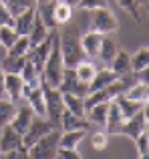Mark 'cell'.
Masks as SVG:
<instances>
[{"label": "cell", "instance_id": "obj_1", "mask_svg": "<svg viewBox=\"0 0 149 159\" xmlns=\"http://www.w3.org/2000/svg\"><path fill=\"white\" fill-rule=\"evenodd\" d=\"M65 30L59 32V47L61 54H63V62L65 66H77L81 61H85L87 54L83 52L81 47V34H79V26L67 22Z\"/></svg>", "mask_w": 149, "mask_h": 159}, {"label": "cell", "instance_id": "obj_2", "mask_svg": "<svg viewBox=\"0 0 149 159\" xmlns=\"http://www.w3.org/2000/svg\"><path fill=\"white\" fill-rule=\"evenodd\" d=\"M63 70H65V62H63V54H61V47H59V30H56V36H55V40H52L51 52H48L47 61H44L43 73H40L43 85L59 89L61 79H63Z\"/></svg>", "mask_w": 149, "mask_h": 159}, {"label": "cell", "instance_id": "obj_3", "mask_svg": "<svg viewBox=\"0 0 149 159\" xmlns=\"http://www.w3.org/2000/svg\"><path fill=\"white\" fill-rule=\"evenodd\" d=\"M59 137H61V129H52L47 135H43L36 143H32L28 147V157L34 159H52L55 151L59 147Z\"/></svg>", "mask_w": 149, "mask_h": 159}, {"label": "cell", "instance_id": "obj_4", "mask_svg": "<svg viewBox=\"0 0 149 159\" xmlns=\"http://www.w3.org/2000/svg\"><path fill=\"white\" fill-rule=\"evenodd\" d=\"M43 91H44V117L55 123V127L59 129V121H61V115L65 111V103H63V93L55 87H47L43 85Z\"/></svg>", "mask_w": 149, "mask_h": 159}, {"label": "cell", "instance_id": "obj_5", "mask_svg": "<svg viewBox=\"0 0 149 159\" xmlns=\"http://www.w3.org/2000/svg\"><path fill=\"white\" fill-rule=\"evenodd\" d=\"M117 16L109 10V6L91 10V30H97L101 34H113V32H117Z\"/></svg>", "mask_w": 149, "mask_h": 159}, {"label": "cell", "instance_id": "obj_6", "mask_svg": "<svg viewBox=\"0 0 149 159\" xmlns=\"http://www.w3.org/2000/svg\"><path fill=\"white\" fill-rule=\"evenodd\" d=\"M52 129H56V127H55V123H52L48 117L34 115V119H32L30 127H28L26 131L22 133V143H24V147H30L32 143H36L40 137L47 135V133L52 131Z\"/></svg>", "mask_w": 149, "mask_h": 159}, {"label": "cell", "instance_id": "obj_7", "mask_svg": "<svg viewBox=\"0 0 149 159\" xmlns=\"http://www.w3.org/2000/svg\"><path fill=\"white\" fill-rule=\"evenodd\" d=\"M59 91L61 93H73V95H79V97L85 99L87 95H89V83H83L81 79L77 77V73H74L73 66H65Z\"/></svg>", "mask_w": 149, "mask_h": 159}, {"label": "cell", "instance_id": "obj_8", "mask_svg": "<svg viewBox=\"0 0 149 159\" xmlns=\"http://www.w3.org/2000/svg\"><path fill=\"white\" fill-rule=\"evenodd\" d=\"M141 131H147V105L143 107L141 111H137L135 115H131L129 119L123 121L119 135H125V137H129V139H135Z\"/></svg>", "mask_w": 149, "mask_h": 159}, {"label": "cell", "instance_id": "obj_9", "mask_svg": "<svg viewBox=\"0 0 149 159\" xmlns=\"http://www.w3.org/2000/svg\"><path fill=\"white\" fill-rule=\"evenodd\" d=\"M32 119H34V111H32L30 105L26 103V105H22V107H16V111H14V115H12V119H10L8 125H10L12 129H16V131L22 135V133L30 127Z\"/></svg>", "mask_w": 149, "mask_h": 159}, {"label": "cell", "instance_id": "obj_10", "mask_svg": "<svg viewBox=\"0 0 149 159\" xmlns=\"http://www.w3.org/2000/svg\"><path fill=\"white\" fill-rule=\"evenodd\" d=\"M22 143V135H20L16 129H12L10 125H4V127H0V155L6 151H10V149H16L20 147Z\"/></svg>", "mask_w": 149, "mask_h": 159}, {"label": "cell", "instance_id": "obj_11", "mask_svg": "<svg viewBox=\"0 0 149 159\" xmlns=\"http://www.w3.org/2000/svg\"><path fill=\"white\" fill-rule=\"evenodd\" d=\"M123 115L121 111H119L117 103L115 101H109V111H107V119H105V131L109 133V135H119V131H121V125H123Z\"/></svg>", "mask_w": 149, "mask_h": 159}, {"label": "cell", "instance_id": "obj_12", "mask_svg": "<svg viewBox=\"0 0 149 159\" xmlns=\"http://www.w3.org/2000/svg\"><path fill=\"white\" fill-rule=\"evenodd\" d=\"M101 40H103V34L97 30H89L87 34H81V47H83V52L87 54V58H97Z\"/></svg>", "mask_w": 149, "mask_h": 159}, {"label": "cell", "instance_id": "obj_13", "mask_svg": "<svg viewBox=\"0 0 149 159\" xmlns=\"http://www.w3.org/2000/svg\"><path fill=\"white\" fill-rule=\"evenodd\" d=\"M89 121L85 119V117H79L71 113L69 109H65L63 115H61V121H59V129L61 131H73V129H87L89 131Z\"/></svg>", "mask_w": 149, "mask_h": 159}, {"label": "cell", "instance_id": "obj_14", "mask_svg": "<svg viewBox=\"0 0 149 159\" xmlns=\"http://www.w3.org/2000/svg\"><path fill=\"white\" fill-rule=\"evenodd\" d=\"M22 87H24V81L20 79V75L6 73V79H4V97L10 99V101H18L22 97Z\"/></svg>", "mask_w": 149, "mask_h": 159}, {"label": "cell", "instance_id": "obj_15", "mask_svg": "<svg viewBox=\"0 0 149 159\" xmlns=\"http://www.w3.org/2000/svg\"><path fill=\"white\" fill-rule=\"evenodd\" d=\"M107 111H109V101L107 103H97V105L85 109V119L89 121V125H97L99 129L105 127Z\"/></svg>", "mask_w": 149, "mask_h": 159}, {"label": "cell", "instance_id": "obj_16", "mask_svg": "<svg viewBox=\"0 0 149 159\" xmlns=\"http://www.w3.org/2000/svg\"><path fill=\"white\" fill-rule=\"evenodd\" d=\"M34 16H36V6L26 8V10H22L20 14H16L14 18H12V26H14V30L18 32V34H28L32 22H34Z\"/></svg>", "mask_w": 149, "mask_h": 159}, {"label": "cell", "instance_id": "obj_17", "mask_svg": "<svg viewBox=\"0 0 149 159\" xmlns=\"http://www.w3.org/2000/svg\"><path fill=\"white\" fill-rule=\"evenodd\" d=\"M117 51H119L117 40H115L113 36H109V34H103V40H101V47H99V54H97V58H101L103 65L109 66V62L113 61V57L117 54Z\"/></svg>", "mask_w": 149, "mask_h": 159}, {"label": "cell", "instance_id": "obj_18", "mask_svg": "<svg viewBox=\"0 0 149 159\" xmlns=\"http://www.w3.org/2000/svg\"><path fill=\"white\" fill-rule=\"evenodd\" d=\"M109 69L113 70L117 77L127 75V73H133V70H131V54L127 51H121V48H119L117 54L113 57V61L109 62Z\"/></svg>", "mask_w": 149, "mask_h": 159}, {"label": "cell", "instance_id": "obj_19", "mask_svg": "<svg viewBox=\"0 0 149 159\" xmlns=\"http://www.w3.org/2000/svg\"><path fill=\"white\" fill-rule=\"evenodd\" d=\"M87 137V129H73V131H61L59 137V147L79 149L81 141Z\"/></svg>", "mask_w": 149, "mask_h": 159}, {"label": "cell", "instance_id": "obj_20", "mask_svg": "<svg viewBox=\"0 0 149 159\" xmlns=\"http://www.w3.org/2000/svg\"><path fill=\"white\" fill-rule=\"evenodd\" d=\"M115 79H117V75H115L109 66H105V69H97L95 77L91 79V83H89V93L99 91V89H105V87L109 85V83H113Z\"/></svg>", "mask_w": 149, "mask_h": 159}, {"label": "cell", "instance_id": "obj_21", "mask_svg": "<svg viewBox=\"0 0 149 159\" xmlns=\"http://www.w3.org/2000/svg\"><path fill=\"white\" fill-rule=\"evenodd\" d=\"M55 30V28H52ZM48 32H51V28H47V24L43 22V20L38 18V14L34 16V22H32V26H30V30H28V43H30V48L34 47V44H38L40 40H44L48 36Z\"/></svg>", "mask_w": 149, "mask_h": 159}, {"label": "cell", "instance_id": "obj_22", "mask_svg": "<svg viewBox=\"0 0 149 159\" xmlns=\"http://www.w3.org/2000/svg\"><path fill=\"white\" fill-rule=\"evenodd\" d=\"M73 12H74V8L69 6V4H65V2L55 0V4H52V18H55L56 26H65L67 22H71Z\"/></svg>", "mask_w": 149, "mask_h": 159}, {"label": "cell", "instance_id": "obj_23", "mask_svg": "<svg viewBox=\"0 0 149 159\" xmlns=\"http://www.w3.org/2000/svg\"><path fill=\"white\" fill-rule=\"evenodd\" d=\"M113 101L117 103V107H119V111H121L123 119H129L131 115H135L137 111H141V109L145 107L143 103H137V101H131V99H127L125 95H119V97H115Z\"/></svg>", "mask_w": 149, "mask_h": 159}, {"label": "cell", "instance_id": "obj_24", "mask_svg": "<svg viewBox=\"0 0 149 159\" xmlns=\"http://www.w3.org/2000/svg\"><path fill=\"white\" fill-rule=\"evenodd\" d=\"M123 95H125L127 99H131V101H137V103H143V105H147V83L135 81Z\"/></svg>", "mask_w": 149, "mask_h": 159}, {"label": "cell", "instance_id": "obj_25", "mask_svg": "<svg viewBox=\"0 0 149 159\" xmlns=\"http://www.w3.org/2000/svg\"><path fill=\"white\" fill-rule=\"evenodd\" d=\"M52 4H55V0H47V2H38L36 4V14H38V18L43 20L44 24H47V28H56V22L55 18H52Z\"/></svg>", "mask_w": 149, "mask_h": 159}, {"label": "cell", "instance_id": "obj_26", "mask_svg": "<svg viewBox=\"0 0 149 159\" xmlns=\"http://www.w3.org/2000/svg\"><path fill=\"white\" fill-rule=\"evenodd\" d=\"M147 66H149V51L147 47H143L131 54V70L133 73H143V70H147Z\"/></svg>", "mask_w": 149, "mask_h": 159}, {"label": "cell", "instance_id": "obj_27", "mask_svg": "<svg viewBox=\"0 0 149 159\" xmlns=\"http://www.w3.org/2000/svg\"><path fill=\"white\" fill-rule=\"evenodd\" d=\"M63 103H65V109H69L71 113L79 117H85V103H83V97L79 95H73V93H63Z\"/></svg>", "mask_w": 149, "mask_h": 159}, {"label": "cell", "instance_id": "obj_28", "mask_svg": "<svg viewBox=\"0 0 149 159\" xmlns=\"http://www.w3.org/2000/svg\"><path fill=\"white\" fill-rule=\"evenodd\" d=\"M18 75H20V79H22L24 83H28V85H40V83H43V79H40V70L36 69L28 58H26V62H24L22 70H20Z\"/></svg>", "mask_w": 149, "mask_h": 159}, {"label": "cell", "instance_id": "obj_29", "mask_svg": "<svg viewBox=\"0 0 149 159\" xmlns=\"http://www.w3.org/2000/svg\"><path fill=\"white\" fill-rule=\"evenodd\" d=\"M24 62H26V57H12V54H4L0 66H2L4 73H14V75H18L20 70H22Z\"/></svg>", "mask_w": 149, "mask_h": 159}, {"label": "cell", "instance_id": "obj_30", "mask_svg": "<svg viewBox=\"0 0 149 159\" xmlns=\"http://www.w3.org/2000/svg\"><path fill=\"white\" fill-rule=\"evenodd\" d=\"M74 69V73H77V77L81 79L83 83H91V79L95 77V73H97V66H95V62H91V61H81L77 66H73Z\"/></svg>", "mask_w": 149, "mask_h": 159}, {"label": "cell", "instance_id": "obj_31", "mask_svg": "<svg viewBox=\"0 0 149 159\" xmlns=\"http://www.w3.org/2000/svg\"><path fill=\"white\" fill-rule=\"evenodd\" d=\"M28 51H30L28 36L26 34H18V39L12 43V47L6 48V54H12V57H26Z\"/></svg>", "mask_w": 149, "mask_h": 159}, {"label": "cell", "instance_id": "obj_32", "mask_svg": "<svg viewBox=\"0 0 149 159\" xmlns=\"http://www.w3.org/2000/svg\"><path fill=\"white\" fill-rule=\"evenodd\" d=\"M14 111H16L14 101H10V99H6V97H0V127L10 123Z\"/></svg>", "mask_w": 149, "mask_h": 159}, {"label": "cell", "instance_id": "obj_33", "mask_svg": "<svg viewBox=\"0 0 149 159\" xmlns=\"http://www.w3.org/2000/svg\"><path fill=\"white\" fill-rule=\"evenodd\" d=\"M16 39H18V32L14 30L12 24H2V26H0V47H2L4 51L10 48Z\"/></svg>", "mask_w": 149, "mask_h": 159}, {"label": "cell", "instance_id": "obj_34", "mask_svg": "<svg viewBox=\"0 0 149 159\" xmlns=\"http://www.w3.org/2000/svg\"><path fill=\"white\" fill-rule=\"evenodd\" d=\"M6 8L10 10V14H12V18H14L16 14H20L22 10H26V8H32V6H36V0H6Z\"/></svg>", "mask_w": 149, "mask_h": 159}, {"label": "cell", "instance_id": "obj_35", "mask_svg": "<svg viewBox=\"0 0 149 159\" xmlns=\"http://www.w3.org/2000/svg\"><path fill=\"white\" fill-rule=\"evenodd\" d=\"M91 145H93L95 151H103V149L109 147V133L105 129H99L91 135Z\"/></svg>", "mask_w": 149, "mask_h": 159}, {"label": "cell", "instance_id": "obj_36", "mask_svg": "<svg viewBox=\"0 0 149 159\" xmlns=\"http://www.w3.org/2000/svg\"><path fill=\"white\" fill-rule=\"evenodd\" d=\"M133 141H135V147H137V155L141 157V159H145L147 153H149V133L147 131H141Z\"/></svg>", "mask_w": 149, "mask_h": 159}, {"label": "cell", "instance_id": "obj_37", "mask_svg": "<svg viewBox=\"0 0 149 159\" xmlns=\"http://www.w3.org/2000/svg\"><path fill=\"white\" fill-rule=\"evenodd\" d=\"M115 2H117L123 10L129 12V14L137 20V22L141 20V14H139V2H137V0H115Z\"/></svg>", "mask_w": 149, "mask_h": 159}, {"label": "cell", "instance_id": "obj_38", "mask_svg": "<svg viewBox=\"0 0 149 159\" xmlns=\"http://www.w3.org/2000/svg\"><path fill=\"white\" fill-rule=\"evenodd\" d=\"M55 157L59 159H81V151L79 149H69V147H56L55 151Z\"/></svg>", "mask_w": 149, "mask_h": 159}, {"label": "cell", "instance_id": "obj_39", "mask_svg": "<svg viewBox=\"0 0 149 159\" xmlns=\"http://www.w3.org/2000/svg\"><path fill=\"white\" fill-rule=\"evenodd\" d=\"M77 6L83 10H97V8L107 6V0H79Z\"/></svg>", "mask_w": 149, "mask_h": 159}, {"label": "cell", "instance_id": "obj_40", "mask_svg": "<svg viewBox=\"0 0 149 159\" xmlns=\"http://www.w3.org/2000/svg\"><path fill=\"white\" fill-rule=\"evenodd\" d=\"M2 157H6V159H26L28 157V147L20 145V147H16V149H10V151L2 153Z\"/></svg>", "mask_w": 149, "mask_h": 159}, {"label": "cell", "instance_id": "obj_41", "mask_svg": "<svg viewBox=\"0 0 149 159\" xmlns=\"http://www.w3.org/2000/svg\"><path fill=\"white\" fill-rule=\"evenodd\" d=\"M2 24H12V14L6 8V4L0 2V26H2Z\"/></svg>", "mask_w": 149, "mask_h": 159}, {"label": "cell", "instance_id": "obj_42", "mask_svg": "<svg viewBox=\"0 0 149 159\" xmlns=\"http://www.w3.org/2000/svg\"><path fill=\"white\" fill-rule=\"evenodd\" d=\"M4 79H6V73L0 66V97H4Z\"/></svg>", "mask_w": 149, "mask_h": 159}, {"label": "cell", "instance_id": "obj_43", "mask_svg": "<svg viewBox=\"0 0 149 159\" xmlns=\"http://www.w3.org/2000/svg\"><path fill=\"white\" fill-rule=\"evenodd\" d=\"M59 2H65V4H69V6H77V4H79V0H59Z\"/></svg>", "mask_w": 149, "mask_h": 159}, {"label": "cell", "instance_id": "obj_44", "mask_svg": "<svg viewBox=\"0 0 149 159\" xmlns=\"http://www.w3.org/2000/svg\"><path fill=\"white\" fill-rule=\"evenodd\" d=\"M36 2H47V0H36Z\"/></svg>", "mask_w": 149, "mask_h": 159}, {"label": "cell", "instance_id": "obj_45", "mask_svg": "<svg viewBox=\"0 0 149 159\" xmlns=\"http://www.w3.org/2000/svg\"><path fill=\"white\" fill-rule=\"evenodd\" d=\"M137 2H139V4H143V0H137Z\"/></svg>", "mask_w": 149, "mask_h": 159}, {"label": "cell", "instance_id": "obj_46", "mask_svg": "<svg viewBox=\"0 0 149 159\" xmlns=\"http://www.w3.org/2000/svg\"><path fill=\"white\" fill-rule=\"evenodd\" d=\"M0 2H6V0H0Z\"/></svg>", "mask_w": 149, "mask_h": 159}]
</instances>
